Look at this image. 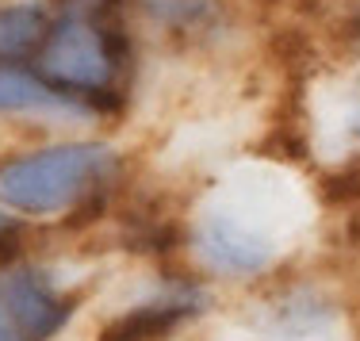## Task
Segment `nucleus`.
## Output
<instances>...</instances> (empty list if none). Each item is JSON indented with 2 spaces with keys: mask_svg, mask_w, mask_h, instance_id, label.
Instances as JSON below:
<instances>
[{
  "mask_svg": "<svg viewBox=\"0 0 360 341\" xmlns=\"http://www.w3.org/2000/svg\"><path fill=\"white\" fill-rule=\"evenodd\" d=\"M119 169L115 150L100 142L50 146L0 165V203L20 215H62L96 200Z\"/></svg>",
  "mask_w": 360,
  "mask_h": 341,
  "instance_id": "nucleus-1",
  "label": "nucleus"
},
{
  "mask_svg": "<svg viewBox=\"0 0 360 341\" xmlns=\"http://www.w3.org/2000/svg\"><path fill=\"white\" fill-rule=\"evenodd\" d=\"M39 46H42L39 65L58 92H65L73 100L111 96L119 50L104 23H96L92 15H65L54 27H46Z\"/></svg>",
  "mask_w": 360,
  "mask_h": 341,
  "instance_id": "nucleus-2",
  "label": "nucleus"
},
{
  "mask_svg": "<svg viewBox=\"0 0 360 341\" xmlns=\"http://www.w3.org/2000/svg\"><path fill=\"white\" fill-rule=\"evenodd\" d=\"M0 300H4V307L12 311V319L20 322V330L31 341L50 337L65 322V314H70V307H65V300L50 288V280L42 276V272H31V269L8 276V288H4Z\"/></svg>",
  "mask_w": 360,
  "mask_h": 341,
  "instance_id": "nucleus-3",
  "label": "nucleus"
},
{
  "mask_svg": "<svg viewBox=\"0 0 360 341\" xmlns=\"http://www.w3.org/2000/svg\"><path fill=\"white\" fill-rule=\"evenodd\" d=\"M0 115H58L77 119L84 115V104L65 92H58L50 81L20 70L15 62H0Z\"/></svg>",
  "mask_w": 360,
  "mask_h": 341,
  "instance_id": "nucleus-4",
  "label": "nucleus"
},
{
  "mask_svg": "<svg viewBox=\"0 0 360 341\" xmlns=\"http://www.w3.org/2000/svg\"><path fill=\"white\" fill-rule=\"evenodd\" d=\"M200 250H203V257L222 272H257L272 257L269 242H264L257 230H250L245 223H238V219H230V215L207 219Z\"/></svg>",
  "mask_w": 360,
  "mask_h": 341,
  "instance_id": "nucleus-5",
  "label": "nucleus"
},
{
  "mask_svg": "<svg viewBox=\"0 0 360 341\" xmlns=\"http://www.w3.org/2000/svg\"><path fill=\"white\" fill-rule=\"evenodd\" d=\"M195 311H200V295L195 292H169L161 300H150L134 307V311L119 314L100 334V341H161L169 330H176Z\"/></svg>",
  "mask_w": 360,
  "mask_h": 341,
  "instance_id": "nucleus-6",
  "label": "nucleus"
},
{
  "mask_svg": "<svg viewBox=\"0 0 360 341\" xmlns=\"http://www.w3.org/2000/svg\"><path fill=\"white\" fill-rule=\"evenodd\" d=\"M46 35V12L35 4H0V62H15Z\"/></svg>",
  "mask_w": 360,
  "mask_h": 341,
  "instance_id": "nucleus-7",
  "label": "nucleus"
},
{
  "mask_svg": "<svg viewBox=\"0 0 360 341\" xmlns=\"http://www.w3.org/2000/svg\"><path fill=\"white\" fill-rule=\"evenodd\" d=\"M0 341H15V337H12V334H4V330H0Z\"/></svg>",
  "mask_w": 360,
  "mask_h": 341,
  "instance_id": "nucleus-8",
  "label": "nucleus"
},
{
  "mask_svg": "<svg viewBox=\"0 0 360 341\" xmlns=\"http://www.w3.org/2000/svg\"><path fill=\"white\" fill-rule=\"evenodd\" d=\"M4 230H8V223H4V219H0V234H4Z\"/></svg>",
  "mask_w": 360,
  "mask_h": 341,
  "instance_id": "nucleus-9",
  "label": "nucleus"
},
{
  "mask_svg": "<svg viewBox=\"0 0 360 341\" xmlns=\"http://www.w3.org/2000/svg\"><path fill=\"white\" fill-rule=\"evenodd\" d=\"M0 314H4V300H0Z\"/></svg>",
  "mask_w": 360,
  "mask_h": 341,
  "instance_id": "nucleus-10",
  "label": "nucleus"
}]
</instances>
